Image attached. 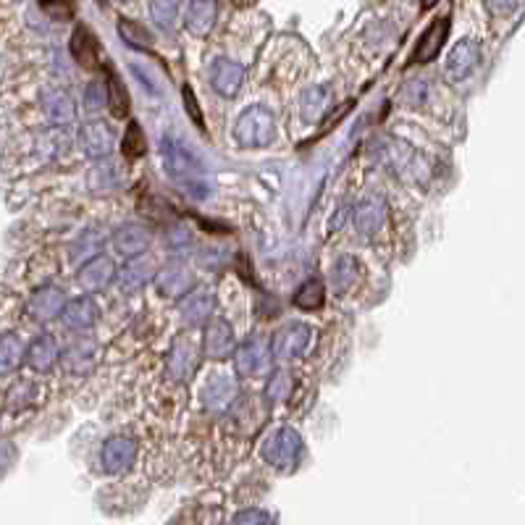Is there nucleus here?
<instances>
[{"mask_svg": "<svg viewBox=\"0 0 525 525\" xmlns=\"http://www.w3.org/2000/svg\"><path fill=\"white\" fill-rule=\"evenodd\" d=\"M236 400V381L229 373H216L205 381L200 392V402L208 412H227Z\"/></svg>", "mask_w": 525, "mask_h": 525, "instance_id": "ddd939ff", "label": "nucleus"}, {"mask_svg": "<svg viewBox=\"0 0 525 525\" xmlns=\"http://www.w3.org/2000/svg\"><path fill=\"white\" fill-rule=\"evenodd\" d=\"M436 3H439V0H423V8H434Z\"/></svg>", "mask_w": 525, "mask_h": 525, "instance_id": "49530a36", "label": "nucleus"}, {"mask_svg": "<svg viewBox=\"0 0 525 525\" xmlns=\"http://www.w3.org/2000/svg\"><path fill=\"white\" fill-rule=\"evenodd\" d=\"M150 242H153V236L150 232L142 227V224H121L116 232H114V250H116L118 255H123V258H139V255H145L147 252V247H150Z\"/></svg>", "mask_w": 525, "mask_h": 525, "instance_id": "aec40b11", "label": "nucleus"}, {"mask_svg": "<svg viewBox=\"0 0 525 525\" xmlns=\"http://www.w3.org/2000/svg\"><path fill=\"white\" fill-rule=\"evenodd\" d=\"M79 287L84 292H103L116 279V266L108 255H95L79 268Z\"/></svg>", "mask_w": 525, "mask_h": 525, "instance_id": "f3484780", "label": "nucleus"}, {"mask_svg": "<svg viewBox=\"0 0 525 525\" xmlns=\"http://www.w3.org/2000/svg\"><path fill=\"white\" fill-rule=\"evenodd\" d=\"M276 139V118L266 106H250L234 123V142L244 150L268 147Z\"/></svg>", "mask_w": 525, "mask_h": 525, "instance_id": "7ed1b4c3", "label": "nucleus"}, {"mask_svg": "<svg viewBox=\"0 0 525 525\" xmlns=\"http://www.w3.org/2000/svg\"><path fill=\"white\" fill-rule=\"evenodd\" d=\"M310 345H313V329L307 323L290 321L274 334L271 350L279 362H297L307 354Z\"/></svg>", "mask_w": 525, "mask_h": 525, "instance_id": "423d86ee", "label": "nucleus"}, {"mask_svg": "<svg viewBox=\"0 0 525 525\" xmlns=\"http://www.w3.org/2000/svg\"><path fill=\"white\" fill-rule=\"evenodd\" d=\"M114 145H116V137L106 121H90L79 131V147L92 161H108L114 153Z\"/></svg>", "mask_w": 525, "mask_h": 525, "instance_id": "1a4fd4ad", "label": "nucleus"}, {"mask_svg": "<svg viewBox=\"0 0 525 525\" xmlns=\"http://www.w3.org/2000/svg\"><path fill=\"white\" fill-rule=\"evenodd\" d=\"M232 525H276V518L266 510H247V513H239Z\"/></svg>", "mask_w": 525, "mask_h": 525, "instance_id": "a19ab883", "label": "nucleus"}, {"mask_svg": "<svg viewBox=\"0 0 525 525\" xmlns=\"http://www.w3.org/2000/svg\"><path fill=\"white\" fill-rule=\"evenodd\" d=\"M323 294H326V287H323L321 279H307V282H302L299 290L294 292V305H297L299 310L313 313V310L323 307Z\"/></svg>", "mask_w": 525, "mask_h": 525, "instance_id": "2f4dec72", "label": "nucleus"}, {"mask_svg": "<svg viewBox=\"0 0 525 525\" xmlns=\"http://www.w3.org/2000/svg\"><path fill=\"white\" fill-rule=\"evenodd\" d=\"M121 153L129 158V161H137L147 153V139H145V131L137 121H131L123 131V139H121Z\"/></svg>", "mask_w": 525, "mask_h": 525, "instance_id": "72a5a7b5", "label": "nucleus"}, {"mask_svg": "<svg viewBox=\"0 0 525 525\" xmlns=\"http://www.w3.org/2000/svg\"><path fill=\"white\" fill-rule=\"evenodd\" d=\"M106 87H108V108H111V114L116 118H123L129 114V92H126L123 82L118 79L116 71H108Z\"/></svg>", "mask_w": 525, "mask_h": 525, "instance_id": "f704fd0d", "label": "nucleus"}, {"mask_svg": "<svg viewBox=\"0 0 525 525\" xmlns=\"http://www.w3.org/2000/svg\"><path fill=\"white\" fill-rule=\"evenodd\" d=\"M329 279H331V287L337 294H347L357 287V282L362 279V266L354 255H342L331 263L329 268Z\"/></svg>", "mask_w": 525, "mask_h": 525, "instance_id": "b1692460", "label": "nucleus"}, {"mask_svg": "<svg viewBox=\"0 0 525 525\" xmlns=\"http://www.w3.org/2000/svg\"><path fill=\"white\" fill-rule=\"evenodd\" d=\"M478 63H481V45L475 40H460L447 56L444 74L449 82H463L478 68Z\"/></svg>", "mask_w": 525, "mask_h": 525, "instance_id": "4468645a", "label": "nucleus"}, {"mask_svg": "<svg viewBox=\"0 0 525 525\" xmlns=\"http://www.w3.org/2000/svg\"><path fill=\"white\" fill-rule=\"evenodd\" d=\"M8 405L13 410L35 405V384H32V381H19V384H13V389L8 392Z\"/></svg>", "mask_w": 525, "mask_h": 525, "instance_id": "ea45409f", "label": "nucleus"}, {"mask_svg": "<svg viewBox=\"0 0 525 525\" xmlns=\"http://www.w3.org/2000/svg\"><path fill=\"white\" fill-rule=\"evenodd\" d=\"M486 5L494 16H510L518 8V0H486Z\"/></svg>", "mask_w": 525, "mask_h": 525, "instance_id": "37998d69", "label": "nucleus"}, {"mask_svg": "<svg viewBox=\"0 0 525 525\" xmlns=\"http://www.w3.org/2000/svg\"><path fill=\"white\" fill-rule=\"evenodd\" d=\"M161 161L163 171L179 189H184L195 200H208L213 195V176L208 171L203 155L176 131L163 134L161 139Z\"/></svg>", "mask_w": 525, "mask_h": 525, "instance_id": "f257e3e1", "label": "nucleus"}, {"mask_svg": "<svg viewBox=\"0 0 525 525\" xmlns=\"http://www.w3.org/2000/svg\"><path fill=\"white\" fill-rule=\"evenodd\" d=\"M40 103H43V114H45V118L51 123H56V126L74 123V118H76V103H74V98L66 90H59V87L45 90L43 98H40Z\"/></svg>", "mask_w": 525, "mask_h": 525, "instance_id": "412c9836", "label": "nucleus"}, {"mask_svg": "<svg viewBox=\"0 0 525 525\" xmlns=\"http://www.w3.org/2000/svg\"><path fill=\"white\" fill-rule=\"evenodd\" d=\"M184 106H187V114L192 116V121H197V123L203 126V116H200V106H197V100L192 98V90H189V87H184Z\"/></svg>", "mask_w": 525, "mask_h": 525, "instance_id": "c03bdc74", "label": "nucleus"}, {"mask_svg": "<svg viewBox=\"0 0 525 525\" xmlns=\"http://www.w3.org/2000/svg\"><path fill=\"white\" fill-rule=\"evenodd\" d=\"M294 394V376L290 370H276L271 373L268 384H266V400L271 405H284L290 402V397Z\"/></svg>", "mask_w": 525, "mask_h": 525, "instance_id": "7c9ffc66", "label": "nucleus"}, {"mask_svg": "<svg viewBox=\"0 0 525 525\" xmlns=\"http://www.w3.org/2000/svg\"><path fill=\"white\" fill-rule=\"evenodd\" d=\"M84 108H87V114H100V111L108 108V87L100 79L87 84V90H84Z\"/></svg>", "mask_w": 525, "mask_h": 525, "instance_id": "58836bf2", "label": "nucleus"}, {"mask_svg": "<svg viewBox=\"0 0 525 525\" xmlns=\"http://www.w3.org/2000/svg\"><path fill=\"white\" fill-rule=\"evenodd\" d=\"M155 290L166 299H184L195 290V274L181 260H171L155 274Z\"/></svg>", "mask_w": 525, "mask_h": 525, "instance_id": "9d476101", "label": "nucleus"}, {"mask_svg": "<svg viewBox=\"0 0 525 525\" xmlns=\"http://www.w3.org/2000/svg\"><path fill=\"white\" fill-rule=\"evenodd\" d=\"M95 360H98V345H95L92 339H79V342H74L68 350L63 352V365H66V370H71V373H76V376L90 373L92 365H95Z\"/></svg>", "mask_w": 525, "mask_h": 525, "instance_id": "bb28decb", "label": "nucleus"}, {"mask_svg": "<svg viewBox=\"0 0 525 525\" xmlns=\"http://www.w3.org/2000/svg\"><path fill=\"white\" fill-rule=\"evenodd\" d=\"M354 227H357V234L365 236V239H376L378 234L384 232L386 227V216H389V205H386V197L384 195H365L357 208H354Z\"/></svg>", "mask_w": 525, "mask_h": 525, "instance_id": "0eeeda50", "label": "nucleus"}, {"mask_svg": "<svg viewBox=\"0 0 525 525\" xmlns=\"http://www.w3.org/2000/svg\"><path fill=\"white\" fill-rule=\"evenodd\" d=\"M71 56L84 68H95L98 66V43L90 35V29H84V27L74 29V35H71Z\"/></svg>", "mask_w": 525, "mask_h": 525, "instance_id": "cd10ccee", "label": "nucleus"}, {"mask_svg": "<svg viewBox=\"0 0 525 525\" xmlns=\"http://www.w3.org/2000/svg\"><path fill=\"white\" fill-rule=\"evenodd\" d=\"M63 307H66V294L60 292L59 287H43V290L32 294V299H29V315L37 323H45V321L60 315Z\"/></svg>", "mask_w": 525, "mask_h": 525, "instance_id": "5701e85b", "label": "nucleus"}, {"mask_svg": "<svg viewBox=\"0 0 525 525\" xmlns=\"http://www.w3.org/2000/svg\"><path fill=\"white\" fill-rule=\"evenodd\" d=\"M216 299L211 292L187 294L179 305V315L187 326H208L213 321Z\"/></svg>", "mask_w": 525, "mask_h": 525, "instance_id": "4be33fe9", "label": "nucleus"}, {"mask_svg": "<svg viewBox=\"0 0 525 525\" xmlns=\"http://www.w3.org/2000/svg\"><path fill=\"white\" fill-rule=\"evenodd\" d=\"M24 354H27V352H24V347H21V342H19L16 334H3V337H0V376L13 373V370L21 365Z\"/></svg>", "mask_w": 525, "mask_h": 525, "instance_id": "473e14b6", "label": "nucleus"}, {"mask_svg": "<svg viewBox=\"0 0 525 525\" xmlns=\"http://www.w3.org/2000/svg\"><path fill=\"white\" fill-rule=\"evenodd\" d=\"M155 263L150 255H139L126 260V266L118 271V287L123 294H134L139 290H145L150 282H155Z\"/></svg>", "mask_w": 525, "mask_h": 525, "instance_id": "dca6fc26", "label": "nucleus"}, {"mask_svg": "<svg viewBox=\"0 0 525 525\" xmlns=\"http://www.w3.org/2000/svg\"><path fill=\"white\" fill-rule=\"evenodd\" d=\"M179 16V0H150V19L161 29H171Z\"/></svg>", "mask_w": 525, "mask_h": 525, "instance_id": "e433bc0d", "label": "nucleus"}, {"mask_svg": "<svg viewBox=\"0 0 525 525\" xmlns=\"http://www.w3.org/2000/svg\"><path fill=\"white\" fill-rule=\"evenodd\" d=\"M100 244H103V236L98 232L82 234L71 244V260H92L95 255H100Z\"/></svg>", "mask_w": 525, "mask_h": 525, "instance_id": "4c0bfd02", "label": "nucleus"}, {"mask_svg": "<svg viewBox=\"0 0 525 525\" xmlns=\"http://www.w3.org/2000/svg\"><path fill=\"white\" fill-rule=\"evenodd\" d=\"M59 345H56L53 337H37V339L27 347L24 360H27V365H29L35 373H48V370H53V365L59 362Z\"/></svg>", "mask_w": 525, "mask_h": 525, "instance_id": "a878e982", "label": "nucleus"}, {"mask_svg": "<svg viewBox=\"0 0 525 525\" xmlns=\"http://www.w3.org/2000/svg\"><path fill=\"white\" fill-rule=\"evenodd\" d=\"M234 350H236V342H234L232 326L224 318H213L205 326V334H203V352H205V357L213 360V362H224L227 357H232Z\"/></svg>", "mask_w": 525, "mask_h": 525, "instance_id": "f8f14e48", "label": "nucleus"}, {"mask_svg": "<svg viewBox=\"0 0 525 525\" xmlns=\"http://www.w3.org/2000/svg\"><path fill=\"white\" fill-rule=\"evenodd\" d=\"M131 71H134V76L139 79V84L145 87V92H147V95H161V84L155 82V76L145 74V66L134 63V66H131Z\"/></svg>", "mask_w": 525, "mask_h": 525, "instance_id": "79ce46f5", "label": "nucleus"}, {"mask_svg": "<svg viewBox=\"0 0 525 525\" xmlns=\"http://www.w3.org/2000/svg\"><path fill=\"white\" fill-rule=\"evenodd\" d=\"M211 87L221 95V98H236L242 84H244V68L232 59H216L211 63Z\"/></svg>", "mask_w": 525, "mask_h": 525, "instance_id": "2eb2a0df", "label": "nucleus"}, {"mask_svg": "<svg viewBox=\"0 0 525 525\" xmlns=\"http://www.w3.org/2000/svg\"><path fill=\"white\" fill-rule=\"evenodd\" d=\"M187 32L195 37H205L211 35L213 24H216V0H192L187 8Z\"/></svg>", "mask_w": 525, "mask_h": 525, "instance_id": "393cba45", "label": "nucleus"}, {"mask_svg": "<svg viewBox=\"0 0 525 525\" xmlns=\"http://www.w3.org/2000/svg\"><path fill=\"white\" fill-rule=\"evenodd\" d=\"M447 37H449V16L434 19V24H431V27L420 35V40L415 43L412 63H428V60L436 59V56L441 53Z\"/></svg>", "mask_w": 525, "mask_h": 525, "instance_id": "6ab92c4d", "label": "nucleus"}, {"mask_svg": "<svg viewBox=\"0 0 525 525\" xmlns=\"http://www.w3.org/2000/svg\"><path fill=\"white\" fill-rule=\"evenodd\" d=\"M118 35L123 37V43L134 51H150L153 48V40L147 35L145 27H139L137 21H129V19H121L118 21Z\"/></svg>", "mask_w": 525, "mask_h": 525, "instance_id": "c9c22d12", "label": "nucleus"}, {"mask_svg": "<svg viewBox=\"0 0 525 525\" xmlns=\"http://www.w3.org/2000/svg\"><path fill=\"white\" fill-rule=\"evenodd\" d=\"M200 350L189 337H179L166 354V376L174 384H187L197 370Z\"/></svg>", "mask_w": 525, "mask_h": 525, "instance_id": "6e6552de", "label": "nucleus"}, {"mask_svg": "<svg viewBox=\"0 0 525 525\" xmlns=\"http://www.w3.org/2000/svg\"><path fill=\"white\" fill-rule=\"evenodd\" d=\"M98 321H100V307L90 297H76V299L66 302V307L60 313V323L68 331H90L92 326H98Z\"/></svg>", "mask_w": 525, "mask_h": 525, "instance_id": "a211bd4d", "label": "nucleus"}, {"mask_svg": "<svg viewBox=\"0 0 525 525\" xmlns=\"http://www.w3.org/2000/svg\"><path fill=\"white\" fill-rule=\"evenodd\" d=\"M87 187L100 192V195H108V192H116L121 187V169L116 163H108L103 161L100 166H95L90 176H87Z\"/></svg>", "mask_w": 525, "mask_h": 525, "instance_id": "c756f323", "label": "nucleus"}, {"mask_svg": "<svg viewBox=\"0 0 525 525\" xmlns=\"http://www.w3.org/2000/svg\"><path fill=\"white\" fill-rule=\"evenodd\" d=\"M373 155L386 166L389 171L408 181H423L428 176V163L418 150H412L408 142L397 137H378L373 142Z\"/></svg>", "mask_w": 525, "mask_h": 525, "instance_id": "f03ea898", "label": "nucleus"}, {"mask_svg": "<svg viewBox=\"0 0 525 525\" xmlns=\"http://www.w3.org/2000/svg\"><path fill=\"white\" fill-rule=\"evenodd\" d=\"M134 460H137V441L131 436L116 434L111 439H106V444L100 449V463H103L106 473H111V475L126 473L134 465Z\"/></svg>", "mask_w": 525, "mask_h": 525, "instance_id": "9b49d317", "label": "nucleus"}, {"mask_svg": "<svg viewBox=\"0 0 525 525\" xmlns=\"http://www.w3.org/2000/svg\"><path fill=\"white\" fill-rule=\"evenodd\" d=\"M326 106H329V92L323 87H307V90H302V95L297 100L299 116L310 123L326 114Z\"/></svg>", "mask_w": 525, "mask_h": 525, "instance_id": "c85d7f7f", "label": "nucleus"}, {"mask_svg": "<svg viewBox=\"0 0 525 525\" xmlns=\"http://www.w3.org/2000/svg\"><path fill=\"white\" fill-rule=\"evenodd\" d=\"M13 463V447L11 444H0V470Z\"/></svg>", "mask_w": 525, "mask_h": 525, "instance_id": "a18cd8bd", "label": "nucleus"}, {"mask_svg": "<svg viewBox=\"0 0 525 525\" xmlns=\"http://www.w3.org/2000/svg\"><path fill=\"white\" fill-rule=\"evenodd\" d=\"M302 452H305V441L302 436L294 431L292 426H282L276 431H271L260 447V455L268 465L279 473H292L302 463Z\"/></svg>", "mask_w": 525, "mask_h": 525, "instance_id": "20e7f679", "label": "nucleus"}, {"mask_svg": "<svg viewBox=\"0 0 525 525\" xmlns=\"http://www.w3.org/2000/svg\"><path fill=\"white\" fill-rule=\"evenodd\" d=\"M271 362H274L271 342H266L260 334L244 339V342L234 350V368H236V373L244 376V378L266 376V373L271 370Z\"/></svg>", "mask_w": 525, "mask_h": 525, "instance_id": "39448f33", "label": "nucleus"}]
</instances>
